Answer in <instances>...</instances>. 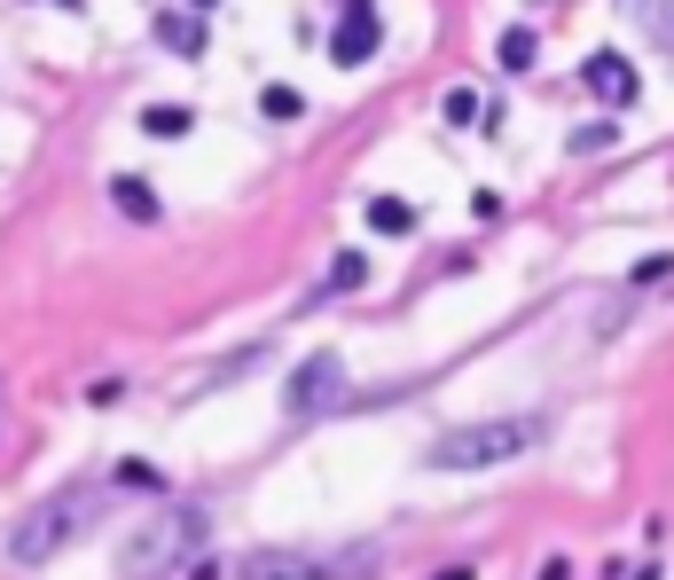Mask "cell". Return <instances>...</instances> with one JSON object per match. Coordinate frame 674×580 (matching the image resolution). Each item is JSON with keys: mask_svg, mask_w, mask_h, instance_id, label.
<instances>
[{"mask_svg": "<svg viewBox=\"0 0 674 580\" xmlns=\"http://www.w3.org/2000/svg\"><path fill=\"white\" fill-rule=\"evenodd\" d=\"M337 392H346V369H337V354H314L298 377H291V416H322V408H337Z\"/></svg>", "mask_w": 674, "mask_h": 580, "instance_id": "52a82bcc", "label": "cell"}, {"mask_svg": "<svg viewBox=\"0 0 674 580\" xmlns=\"http://www.w3.org/2000/svg\"><path fill=\"white\" fill-rule=\"evenodd\" d=\"M157 48L165 55H204V17H181V9L157 17Z\"/></svg>", "mask_w": 674, "mask_h": 580, "instance_id": "ba28073f", "label": "cell"}, {"mask_svg": "<svg viewBox=\"0 0 674 580\" xmlns=\"http://www.w3.org/2000/svg\"><path fill=\"white\" fill-rule=\"evenodd\" d=\"M572 149H580V157H597V149H612V126H580V134H572Z\"/></svg>", "mask_w": 674, "mask_h": 580, "instance_id": "2e32d148", "label": "cell"}, {"mask_svg": "<svg viewBox=\"0 0 674 580\" xmlns=\"http://www.w3.org/2000/svg\"><path fill=\"white\" fill-rule=\"evenodd\" d=\"M580 87L597 95L604 110H635V95H643V78H635V63H628L620 48H597V55L580 63Z\"/></svg>", "mask_w": 674, "mask_h": 580, "instance_id": "5b68a950", "label": "cell"}, {"mask_svg": "<svg viewBox=\"0 0 674 580\" xmlns=\"http://www.w3.org/2000/svg\"><path fill=\"white\" fill-rule=\"evenodd\" d=\"M260 110H267L275 126H291V118L306 110V95H298V87H267V95H260Z\"/></svg>", "mask_w": 674, "mask_h": 580, "instance_id": "5bb4252c", "label": "cell"}, {"mask_svg": "<svg viewBox=\"0 0 674 580\" xmlns=\"http://www.w3.org/2000/svg\"><path fill=\"white\" fill-rule=\"evenodd\" d=\"M189 126H197L189 103H149V110H141V134H149V141H189Z\"/></svg>", "mask_w": 674, "mask_h": 580, "instance_id": "9c48e42d", "label": "cell"}, {"mask_svg": "<svg viewBox=\"0 0 674 580\" xmlns=\"http://www.w3.org/2000/svg\"><path fill=\"white\" fill-rule=\"evenodd\" d=\"M110 204H118L126 220H157V189H149L141 173H118V181H110Z\"/></svg>", "mask_w": 674, "mask_h": 580, "instance_id": "30bf717a", "label": "cell"}, {"mask_svg": "<svg viewBox=\"0 0 674 580\" xmlns=\"http://www.w3.org/2000/svg\"><path fill=\"white\" fill-rule=\"evenodd\" d=\"M63 9H78V0H63Z\"/></svg>", "mask_w": 674, "mask_h": 580, "instance_id": "44dd1931", "label": "cell"}, {"mask_svg": "<svg viewBox=\"0 0 674 580\" xmlns=\"http://www.w3.org/2000/svg\"><path fill=\"white\" fill-rule=\"evenodd\" d=\"M361 283H369V260H361V252H337V267H329L322 298H337V291H361Z\"/></svg>", "mask_w": 674, "mask_h": 580, "instance_id": "4fadbf2b", "label": "cell"}, {"mask_svg": "<svg viewBox=\"0 0 674 580\" xmlns=\"http://www.w3.org/2000/svg\"><path fill=\"white\" fill-rule=\"evenodd\" d=\"M666 275H674V260H666V252H651V260L635 267V283H643V291H651V283H666Z\"/></svg>", "mask_w": 674, "mask_h": 580, "instance_id": "e0dca14e", "label": "cell"}, {"mask_svg": "<svg viewBox=\"0 0 674 580\" xmlns=\"http://www.w3.org/2000/svg\"><path fill=\"white\" fill-rule=\"evenodd\" d=\"M534 580H572V565H565V557H549V565L534 572Z\"/></svg>", "mask_w": 674, "mask_h": 580, "instance_id": "ac0fdd59", "label": "cell"}, {"mask_svg": "<svg viewBox=\"0 0 674 580\" xmlns=\"http://www.w3.org/2000/svg\"><path fill=\"white\" fill-rule=\"evenodd\" d=\"M369 228L377 235H415V204L408 197H369Z\"/></svg>", "mask_w": 674, "mask_h": 580, "instance_id": "8fae6325", "label": "cell"}, {"mask_svg": "<svg viewBox=\"0 0 674 580\" xmlns=\"http://www.w3.org/2000/svg\"><path fill=\"white\" fill-rule=\"evenodd\" d=\"M189 9H212V0H189Z\"/></svg>", "mask_w": 674, "mask_h": 580, "instance_id": "ffe728a7", "label": "cell"}, {"mask_svg": "<svg viewBox=\"0 0 674 580\" xmlns=\"http://www.w3.org/2000/svg\"><path fill=\"white\" fill-rule=\"evenodd\" d=\"M189 549H204V510H181V518L141 526V534L118 549V572H126V580H157L165 565H181Z\"/></svg>", "mask_w": 674, "mask_h": 580, "instance_id": "3957f363", "label": "cell"}, {"mask_svg": "<svg viewBox=\"0 0 674 580\" xmlns=\"http://www.w3.org/2000/svg\"><path fill=\"white\" fill-rule=\"evenodd\" d=\"M447 118H455V126H471V118H486V110H478V95H471V87H455V95H447Z\"/></svg>", "mask_w": 674, "mask_h": 580, "instance_id": "9a60e30c", "label": "cell"}, {"mask_svg": "<svg viewBox=\"0 0 674 580\" xmlns=\"http://www.w3.org/2000/svg\"><path fill=\"white\" fill-rule=\"evenodd\" d=\"M369 572H377V549L369 541H346V549H329V541L298 549V541H283V549L235 557V580H369Z\"/></svg>", "mask_w": 674, "mask_h": 580, "instance_id": "6da1fadb", "label": "cell"}, {"mask_svg": "<svg viewBox=\"0 0 674 580\" xmlns=\"http://www.w3.org/2000/svg\"><path fill=\"white\" fill-rule=\"evenodd\" d=\"M377 40H385L377 0H354V9L337 17V32H329V63H337V71H361V63L377 55Z\"/></svg>", "mask_w": 674, "mask_h": 580, "instance_id": "8992f818", "label": "cell"}, {"mask_svg": "<svg viewBox=\"0 0 674 580\" xmlns=\"http://www.w3.org/2000/svg\"><path fill=\"white\" fill-rule=\"evenodd\" d=\"M502 71H534V55H541V40H534V24H510V32H502Z\"/></svg>", "mask_w": 674, "mask_h": 580, "instance_id": "7c38bea8", "label": "cell"}, {"mask_svg": "<svg viewBox=\"0 0 674 580\" xmlns=\"http://www.w3.org/2000/svg\"><path fill=\"white\" fill-rule=\"evenodd\" d=\"M87 518H95V494H87V486H71V494H55V503H40V510L17 526V541H9V549H17V565L55 557V549H63L78 526H87Z\"/></svg>", "mask_w": 674, "mask_h": 580, "instance_id": "277c9868", "label": "cell"}, {"mask_svg": "<svg viewBox=\"0 0 674 580\" xmlns=\"http://www.w3.org/2000/svg\"><path fill=\"white\" fill-rule=\"evenodd\" d=\"M541 440V416H494V424H463L432 440V471H494V463H518Z\"/></svg>", "mask_w": 674, "mask_h": 580, "instance_id": "7a4b0ae2", "label": "cell"}, {"mask_svg": "<svg viewBox=\"0 0 674 580\" xmlns=\"http://www.w3.org/2000/svg\"><path fill=\"white\" fill-rule=\"evenodd\" d=\"M440 580H471V565H447V572H440Z\"/></svg>", "mask_w": 674, "mask_h": 580, "instance_id": "d6986e66", "label": "cell"}]
</instances>
